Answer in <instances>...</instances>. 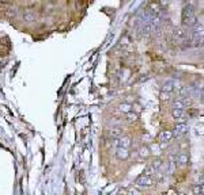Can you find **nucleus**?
Returning <instances> with one entry per match:
<instances>
[{
	"label": "nucleus",
	"instance_id": "nucleus-9",
	"mask_svg": "<svg viewBox=\"0 0 204 195\" xmlns=\"http://www.w3.org/2000/svg\"><path fill=\"white\" fill-rule=\"evenodd\" d=\"M138 153H139V156L142 157V159H148V157L151 156V151H150V148H148L147 145H142V146H140Z\"/></svg>",
	"mask_w": 204,
	"mask_h": 195
},
{
	"label": "nucleus",
	"instance_id": "nucleus-16",
	"mask_svg": "<svg viewBox=\"0 0 204 195\" xmlns=\"http://www.w3.org/2000/svg\"><path fill=\"white\" fill-rule=\"evenodd\" d=\"M192 191H193V194L196 195H203V184L200 183V184H195L192 187Z\"/></svg>",
	"mask_w": 204,
	"mask_h": 195
},
{
	"label": "nucleus",
	"instance_id": "nucleus-5",
	"mask_svg": "<svg viewBox=\"0 0 204 195\" xmlns=\"http://www.w3.org/2000/svg\"><path fill=\"white\" fill-rule=\"evenodd\" d=\"M116 144H117L118 148L129 149V146H131V144H132V140H131V137H128V136H122V137L118 138Z\"/></svg>",
	"mask_w": 204,
	"mask_h": 195
},
{
	"label": "nucleus",
	"instance_id": "nucleus-10",
	"mask_svg": "<svg viewBox=\"0 0 204 195\" xmlns=\"http://www.w3.org/2000/svg\"><path fill=\"white\" fill-rule=\"evenodd\" d=\"M132 104L131 103H121L120 106H118V112L120 114H127V112H129V111H132Z\"/></svg>",
	"mask_w": 204,
	"mask_h": 195
},
{
	"label": "nucleus",
	"instance_id": "nucleus-7",
	"mask_svg": "<svg viewBox=\"0 0 204 195\" xmlns=\"http://www.w3.org/2000/svg\"><path fill=\"white\" fill-rule=\"evenodd\" d=\"M131 153H129V149H122V148H117L116 151V157L118 160H128Z\"/></svg>",
	"mask_w": 204,
	"mask_h": 195
},
{
	"label": "nucleus",
	"instance_id": "nucleus-18",
	"mask_svg": "<svg viewBox=\"0 0 204 195\" xmlns=\"http://www.w3.org/2000/svg\"><path fill=\"white\" fill-rule=\"evenodd\" d=\"M161 99H162V102H169L170 100V93L168 92H161Z\"/></svg>",
	"mask_w": 204,
	"mask_h": 195
},
{
	"label": "nucleus",
	"instance_id": "nucleus-17",
	"mask_svg": "<svg viewBox=\"0 0 204 195\" xmlns=\"http://www.w3.org/2000/svg\"><path fill=\"white\" fill-rule=\"evenodd\" d=\"M174 85H173V83H166L165 85H163V88H162V91L163 92H168V93H170V92H173V88Z\"/></svg>",
	"mask_w": 204,
	"mask_h": 195
},
{
	"label": "nucleus",
	"instance_id": "nucleus-11",
	"mask_svg": "<svg viewBox=\"0 0 204 195\" xmlns=\"http://www.w3.org/2000/svg\"><path fill=\"white\" fill-rule=\"evenodd\" d=\"M124 117H125V121H127V122H136L139 119V114H136V112L132 110V111L127 112Z\"/></svg>",
	"mask_w": 204,
	"mask_h": 195
},
{
	"label": "nucleus",
	"instance_id": "nucleus-6",
	"mask_svg": "<svg viewBox=\"0 0 204 195\" xmlns=\"http://www.w3.org/2000/svg\"><path fill=\"white\" fill-rule=\"evenodd\" d=\"M176 163L180 164L181 167H185L188 164V153L185 151H181L178 155L176 156Z\"/></svg>",
	"mask_w": 204,
	"mask_h": 195
},
{
	"label": "nucleus",
	"instance_id": "nucleus-19",
	"mask_svg": "<svg viewBox=\"0 0 204 195\" xmlns=\"http://www.w3.org/2000/svg\"><path fill=\"white\" fill-rule=\"evenodd\" d=\"M180 195H184V194H180Z\"/></svg>",
	"mask_w": 204,
	"mask_h": 195
},
{
	"label": "nucleus",
	"instance_id": "nucleus-13",
	"mask_svg": "<svg viewBox=\"0 0 204 195\" xmlns=\"http://www.w3.org/2000/svg\"><path fill=\"white\" fill-rule=\"evenodd\" d=\"M23 20H26V22L36 20V14L31 12V11H26V12L23 14Z\"/></svg>",
	"mask_w": 204,
	"mask_h": 195
},
{
	"label": "nucleus",
	"instance_id": "nucleus-3",
	"mask_svg": "<svg viewBox=\"0 0 204 195\" xmlns=\"http://www.w3.org/2000/svg\"><path fill=\"white\" fill-rule=\"evenodd\" d=\"M189 104V100H187V98H177L173 100V108L176 110H184Z\"/></svg>",
	"mask_w": 204,
	"mask_h": 195
},
{
	"label": "nucleus",
	"instance_id": "nucleus-14",
	"mask_svg": "<svg viewBox=\"0 0 204 195\" xmlns=\"http://www.w3.org/2000/svg\"><path fill=\"white\" fill-rule=\"evenodd\" d=\"M127 195H142V191H140L139 188H136L135 186H131L127 190Z\"/></svg>",
	"mask_w": 204,
	"mask_h": 195
},
{
	"label": "nucleus",
	"instance_id": "nucleus-15",
	"mask_svg": "<svg viewBox=\"0 0 204 195\" xmlns=\"http://www.w3.org/2000/svg\"><path fill=\"white\" fill-rule=\"evenodd\" d=\"M142 175H144V176H148V178H151L153 175H155V170L151 166H148V167H146V170L143 171V174Z\"/></svg>",
	"mask_w": 204,
	"mask_h": 195
},
{
	"label": "nucleus",
	"instance_id": "nucleus-1",
	"mask_svg": "<svg viewBox=\"0 0 204 195\" xmlns=\"http://www.w3.org/2000/svg\"><path fill=\"white\" fill-rule=\"evenodd\" d=\"M154 184V179L153 178H148V176L140 175L138 179L135 180V187L136 188H150Z\"/></svg>",
	"mask_w": 204,
	"mask_h": 195
},
{
	"label": "nucleus",
	"instance_id": "nucleus-12",
	"mask_svg": "<svg viewBox=\"0 0 204 195\" xmlns=\"http://www.w3.org/2000/svg\"><path fill=\"white\" fill-rule=\"evenodd\" d=\"M110 137L118 140L120 137H122V129L121 127H112V130H110Z\"/></svg>",
	"mask_w": 204,
	"mask_h": 195
},
{
	"label": "nucleus",
	"instance_id": "nucleus-8",
	"mask_svg": "<svg viewBox=\"0 0 204 195\" xmlns=\"http://www.w3.org/2000/svg\"><path fill=\"white\" fill-rule=\"evenodd\" d=\"M172 117H173V119H176V121L183 122L185 119V117H187V114H185L184 110H176V108H173L172 110Z\"/></svg>",
	"mask_w": 204,
	"mask_h": 195
},
{
	"label": "nucleus",
	"instance_id": "nucleus-2",
	"mask_svg": "<svg viewBox=\"0 0 204 195\" xmlns=\"http://www.w3.org/2000/svg\"><path fill=\"white\" fill-rule=\"evenodd\" d=\"M188 129H189V127H188L187 123H184V122H178V123L176 125V127L173 129V132H172V133H173V137L184 136V134L188 132Z\"/></svg>",
	"mask_w": 204,
	"mask_h": 195
},
{
	"label": "nucleus",
	"instance_id": "nucleus-4",
	"mask_svg": "<svg viewBox=\"0 0 204 195\" xmlns=\"http://www.w3.org/2000/svg\"><path fill=\"white\" fill-rule=\"evenodd\" d=\"M173 138H174L173 133L169 132V130H163V132H161L159 133V136H158V140L161 141V144H169Z\"/></svg>",
	"mask_w": 204,
	"mask_h": 195
}]
</instances>
